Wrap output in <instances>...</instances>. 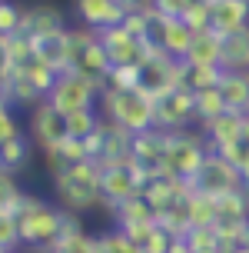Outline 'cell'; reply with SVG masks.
I'll return each instance as SVG.
<instances>
[{"label": "cell", "instance_id": "1", "mask_svg": "<svg viewBox=\"0 0 249 253\" xmlns=\"http://www.w3.org/2000/svg\"><path fill=\"white\" fill-rule=\"evenodd\" d=\"M53 197L70 213H87L103 203V167L97 160H83L53 173Z\"/></svg>", "mask_w": 249, "mask_h": 253}, {"label": "cell", "instance_id": "2", "mask_svg": "<svg viewBox=\"0 0 249 253\" xmlns=\"http://www.w3.org/2000/svg\"><path fill=\"white\" fill-rule=\"evenodd\" d=\"M63 220H67V210H63V207H53V203H47L43 197L27 193L24 207H20V213H17L24 250L47 253L50 247H57V243L63 240Z\"/></svg>", "mask_w": 249, "mask_h": 253}, {"label": "cell", "instance_id": "3", "mask_svg": "<svg viewBox=\"0 0 249 253\" xmlns=\"http://www.w3.org/2000/svg\"><path fill=\"white\" fill-rule=\"evenodd\" d=\"M100 114L107 117V120H113L116 126H123L126 133H143V130H153L156 126V97L143 84L137 90L103 87Z\"/></svg>", "mask_w": 249, "mask_h": 253}, {"label": "cell", "instance_id": "4", "mask_svg": "<svg viewBox=\"0 0 249 253\" xmlns=\"http://www.w3.org/2000/svg\"><path fill=\"white\" fill-rule=\"evenodd\" d=\"M210 143H206V133L203 130H179V133H166V153H163L160 164V177H179L189 180L196 177L206 157H210Z\"/></svg>", "mask_w": 249, "mask_h": 253}, {"label": "cell", "instance_id": "5", "mask_svg": "<svg viewBox=\"0 0 249 253\" xmlns=\"http://www.w3.org/2000/svg\"><path fill=\"white\" fill-rule=\"evenodd\" d=\"M103 87L107 84H100V80L80 74V70H67V74L57 77V84H53L47 100L67 117V114H76V110H93V107H100Z\"/></svg>", "mask_w": 249, "mask_h": 253}, {"label": "cell", "instance_id": "6", "mask_svg": "<svg viewBox=\"0 0 249 253\" xmlns=\"http://www.w3.org/2000/svg\"><path fill=\"white\" fill-rule=\"evenodd\" d=\"M243 173H239V167L233 160H226L223 153L213 150L206 157V164L199 170L196 177H193V190L196 193H210V197H226V193H236L243 190Z\"/></svg>", "mask_w": 249, "mask_h": 253}, {"label": "cell", "instance_id": "7", "mask_svg": "<svg viewBox=\"0 0 249 253\" xmlns=\"http://www.w3.org/2000/svg\"><path fill=\"white\" fill-rule=\"evenodd\" d=\"M196 120V93L186 87L170 90L156 97V130L163 133H179V130H193Z\"/></svg>", "mask_w": 249, "mask_h": 253}, {"label": "cell", "instance_id": "8", "mask_svg": "<svg viewBox=\"0 0 249 253\" xmlns=\"http://www.w3.org/2000/svg\"><path fill=\"white\" fill-rule=\"evenodd\" d=\"M27 114H30V120H27V133H30L34 143H37L40 153L60 147L63 140L70 137V133H67V117H63L50 100H40L37 107L27 110Z\"/></svg>", "mask_w": 249, "mask_h": 253}, {"label": "cell", "instance_id": "9", "mask_svg": "<svg viewBox=\"0 0 249 253\" xmlns=\"http://www.w3.org/2000/svg\"><path fill=\"white\" fill-rule=\"evenodd\" d=\"M100 40H103V47H107V53H110L113 67H143V63H146V57H149V50H153L146 40L133 37L123 24L103 30V34H100Z\"/></svg>", "mask_w": 249, "mask_h": 253}, {"label": "cell", "instance_id": "10", "mask_svg": "<svg viewBox=\"0 0 249 253\" xmlns=\"http://www.w3.org/2000/svg\"><path fill=\"white\" fill-rule=\"evenodd\" d=\"M76 20L83 27H90L93 34H103L110 27H120L126 17L123 0H70Z\"/></svg>", "mask_w": 249, "mask_h": 253}, {"label": "cell", "instance_id": "11", "mask_svg": "<svg viewBox=\"0 0 249 253\" xmlns=\"http://www.w3.org/2000/svg\"><path fill=\"white\" fill-rule=\"evenodd\" d=\"M243 124H246V114L226 110L223 117H216V120H210V124H203L199 130L206 133V143H210V150L223 153V150H229V147L243 143Z\"/></svg>", "mask_w": 249, "mask_h": 253}, {"label": "cell", "instance_id": "12", "mask_svg": "<svg viewBox=\"0 0 249 253\" xmlns=\"http://www.w3.org/2000/svg\"><path fill=\"white\" fill-rule=\"evenodd\" d=\"M67 30V17H63L53 3H34V7H24V27L20 34L27 37H57Z\"/></svg>", "mask_w": 249, "mask_h": 253}, {"label": "cell", "instance_id": "13", "mask_svg": "<svg viewBox=\"0 0 249 253\" xmlns=\"http://www.w3.org/2000/svg\"><path fill=\"white\" fill-rule=\"evenodd\" d=\"M213 3V30L219 37H233L249 27V0H210Z\"/></svg>", "mask_w": 249, "mask_h": 253}, {"label": "cell", "instance_id": "14", "mask_svg": "<svg viewBox=\"0 0 249 253\" xmlns=\"http://www.w3.org/2000/svg\"><path fill=\"white\" fill-rule=\"evenodd\" d=\"M219 93H223L226 110L249 114V70H223Z\"/></svg>", "mask_w": 249, "mask_h": 253}, {"label": "cell", "instance_id": "15", "mask_svg": "<svg viewBox=\"0 0 249 253\" xmlns=\"http://www.w3.org/2000/svg\"><path fill=\"white\" fill-rule=\"evenodd\" d=\"M163 153H166V133L163 130H143V133H133V160H140L143 167H149L153 173L160 170Z\"/></svg>", "mask_w": 249, "mask_h": 253}, {"label": "cell", "instance_id": "16", "mask_svg": "<svg viewBox=\"0 0 249 253\" xmlns=\"http://www.w3.org/2000/svg\"><path fill=\"white\" fill-rule=\"evenodd\" d=\"M186 63H193V67H223V37H219L216 30L196 34Z\"/></svg>", "mask_w": 249, "mask_h": 253}, {"label": "cell", "instance_id": "17", "mask_svg": "<svg viewBox=\"0 0 249 253\" xmlns=\"http://www.w3.org/2000/svg\"><path fill=\"white\" fill-rule=\"evenodd\" d=\"M113 227H133V223H149V220H156V210L143 200V193L133 197V200L120 203L116 210H113Z\"/></svg>", "mask_w": 249, "mask_h": 253}, {"label": "cell", "instance_id": "18", "mask_svg": "<svg viewBox=\"0 0 249 253\" xmlns=\"http://www.w3.org/2000/svg\"><path fill=\"white\" fill-rule=\"evenodd\" d=\"M223 70H249V27L223 37Z\"/></svg>", "mask_w": 249, "mask_h": 253}, {"label": "cell", "instance_id": "19", "mask_svg": "<svg viewBox=\"0 0 249 253\" xmlns=\"http://www.w3.org/2000/svg\"><path fill=\"white\" fill-rule=\"evenodd\" d=\"M34 140L30 137H17V140H7V143H0V170H10V173H20L30 160V147Z\"/></svg>", "mask_w": 249, "mask_h": 253}, {"label": "cell", "instance_id": "20", "mask_svg": "<svg viewBox=\"0 0 249 253\" xmlns=\"http://www.w3.org/2000/svg\"><path fill=\"white\" fill-rule=\"evenodd\" d=\"M219 80H223V67H193L186 63V74H183V87L199 93V90H213L219 87Z\"/></svg>", "mask_w": 249, "mask_h": 253}, {"label": "cell", "instance_id": "21", "mask_svg": "<svg viewBox=\"0 0 249 253\" xmlns=\"http://www.w3.org/2000/svg\"><path fill=\"white\" fill-rule=\"evenodd\" d=\"M100 107H93V110H76V114H67V133L76 140H87L93 137L100 130Z\"/></svg>", "mask_w": 249, "mask_h": 253}, {"label": "cell", "instance_id": "22", "mask_svg": "<svg viewBox=\"0 0 249 253\" xmlns=\"http://www.w3.org/2000/svg\"><path fill=\"white\" fill-rule=\"evenodd\" d=\"M193 253H223V237L216 227H193L183 240Z\"/></svg>", "mask_w": 249, "mask_h": 253}, {"label": "cell", "instance_id": "23", "mask_svg": "<svg viewBox=\"0 0 249 253\" xmlns=\"http://www.w3.org/2000/svg\"><path fill=\"white\" fill-rule=\"evenodd\" d=\"M223 114H226V103H223L219 87L199 90V93H196V120H199V126L210 124V120H216V117H223Z\"/></svg>", "mask_w": 249, "mask_h": 253}, {"label": "cell", "instance_id": "24", "mask_svg": "<svg viewBox=\"0 0 249 253\" xmlns=\"http://www.w3.org/2000/svg\"><path fill=\"white\" fill-rule=\"evenodd\" d=\"M97 240H100V253H143V247L137 240H130L120 227L103 230Z\"/></svg>", "mask_w": 249, "mask_h": 253}, {"label": "cell", "instance_id": "25", "mask_svg": "<svg viewBox=\"0 0 249 253\" xmlns=\"http://www.w3.org/2000/svg\"><path fill=\"white\" fill-rule=\"evenodd\" d=\"M24 27V7H17L13 0H0V37H13Z\"/></svg>", "mask_w": 249, "mask_h": 253}, {"label": "cell", "instance_id": "26", "mask_svg": "<svg viewBox=\"0 0 249 253\" xmlns=\"http://www.w3.org/2000/svg\"><path fill=\"white\" fill-rule=\"evenodd\" d=\"M143 84V67H113L107 77V87L113 90H137Z\"/></svg>", "mask_w": 249, "mask_h": 253}, {"label": "cell", "instance_id": "27", "mask_svg": "<svg viewBox=\"0 0 249 253\" xmlns=\"http://www.w3.org/2000/svg\"><path fill=\"white\" fill-rule=\"evenodd\" d=\"M0 250L3 253L24 250V243H20V223L10 213H0Z\"/></svg>", "mask_w": 249, "mask_h": 253}, {"label": "cell", "instance_id": "28", "mask_svg": "<svg viewBox=\"0 0 249 253\" xmlns=\"http://www.w3.org/2000/svg\"><path fill=\"white\" fill-rule=\"evenodd\" d=\"M196 34H203V30H213V3L210 0H193V7L186 10V17H183Z\"/></svg>", "mask_w": 249, "mask_h": 253}, {"label": "cell", "instance_id": "29", "mask_svg": "<svg viewBox=\"0 0 249 253\" xmlns=\"http://www.w3.org/2000/svg\"><path fill=\"white\" fill-rule=\"evenodd\" d=\"M17 137H24V126L17 120V110L13 107H0V143L17 140Z\"/></svg>", "mask_w": 249, "mask_h": 253}, {"label": "cell", "instance_id": "30", "mask_svg": "<svg viewBox=\"0 0 249 253\" xmlns=\"http://www.w3.org/2000/svg\"><path fill=\"white\" fill-rule=\"evenodd\" d=\"M189 7H193V0H153V10L163 17H173V20H183Z\"/></svg>", "mask_w": 249, "mask_h": 253}, {"label": "cell", "instance_id": "31", "mask_svg": "<svg viewBox=\"0 0 249 253\" xmlns=\"http://www.w3.org/2000/svg\"><path fill=\"white\" fill-rule=\"evenodd\" d=\"M173 237L166 233V230L156 223V230H153V237H149L146 243H143V253H173Z\"/></svg>", "mask_w": 249, "mask_h": 253}, {"label": "cell", "instance_id": "32", "mask_svg": "<svg viewBox=\"0 0 249 253\" xmlns=\"http://www.w3.org/2000/svg\"><path fill=\"white\" fill-rule=\"evenodd\" d=\"M243 143L249 147V114H246V124H243Z\"/></svg>", "mask_w": 249, "mask_h": 253}]
</instances>
